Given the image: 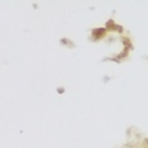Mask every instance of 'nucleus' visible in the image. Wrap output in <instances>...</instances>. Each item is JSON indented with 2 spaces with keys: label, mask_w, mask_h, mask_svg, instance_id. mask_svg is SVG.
<instances>
[{
  "label": "nucleus",
  "mask_w": 148,
  "mask_h": 148,
  "mask_svg": "<svg viewBox=\"0 0 148 148\" xmlns=\"http://www.w3.org/2000/svg\"><path fill=\"white\" fill-rule=\"evenodd\" d=\"M130 148H148V147H146V146H144V144H143V146H138V147H130Z\"/></svg>",
  "instance_id": "obj_1"
}]
</instances>
